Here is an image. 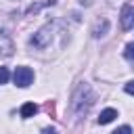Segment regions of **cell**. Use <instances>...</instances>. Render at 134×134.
<instances>
[{
    "label": "cell",
    "instance_id": "cell-9",
    "mask_svg": "<svg viewBox=\"0 0 134 134\" xmlns=\"http://www.w3.org/2000/svg\"><path fill=\"white\" fill-rule=\"evenodd\" d=\"M124 57H126L128 61H132V63H134V42H130V44L126 46V50H124Z\"/></svg>",
    "mask_w": 134,
    "mask_h": 134
},
{
    "label": "cell",
    "instance_id": "cell-2",
    "mask_svg": "<svg viewBox=\"0 0 134 134\" xmlns=\"http://www.w3.org/2000/svg\"><path fill=\"white\" fill-rule=\"evenodd\" d=\"M54 31H57V23H46L44 27H40L34 38H31V46L36 48H46L50 44V40L54 38Z\"/></svg>",
    "mask_w": 134,
    "mask_h": 134
},
{
    "label": "cell",
    "instance_id": "cell-1",
    "mask_svg": "<svg viewBox=\"0 0 134 134\" xmlns=\"http://www.w3.org/2000/svg\"><path fill=\"white\" fill-rule=\"evenodd\" d=\"M92 103H94V92L86 82H82L75 88L73 96H71V113H73V117H84L88 113V109L92 107Z\"/></svg>",
    "mask_w": 134,
    "mask_h": 134
},
{
    "label": "cell",
    "instance_id": "cell-8",
    "mask_svg": "<svg viewBox=\"0 0 134 134\" xmlns=\"http://www.w3.org/2000/svg\"><path fill=\"white\" fill-rule=\"evenodd\" d=\"M107 29H109V21H107V19H103V23H96V25H94L92 36H94V38H103V36L107 34Z\"/></svg>",
    "mask_w": 134,
    "mask_h": 134
},
{
    "label": "cell",
    "instance_id": "cell-4",
    "mask_svg": "<svg viewBox=\"0 0 134 134\" xmlns=\"http://www.w3.org/2000/svg\"><path fill=\"white\" fill-rule=\"evenodd\" d=\"M119 23H121V27H124V29L134 27V6H132V4H124V6H121Z\"/></svg>",
    "mask_w": 134,
    "mask_h": 134
},
{
    "label": "cell",
    "instance_id": "cell-7",
    "mask_svg": "<svg viewBox=\"0 0 134 134\" xmlns=\"http://www.w3.org/2000/svg\"><path fill=\"white\" fill-rule=\"evenodd\" d=\"M36 113H38V105H36V103H25V105L21 107V117H23V119L34 117Z\"/></svg>",
    "mask_w": 134,
    "mask_h": 134
},
{
    "label": "cell",
    "instance_id": "cell-10",
    "mask_svg": "<svg viewBox=\"0 0 134 134\" xmlns=\"http://www.w3.org/2000/svg\"><path fill=\"white\" fill-rule=\"evenodd\" d=\"M8 77H10L8 69H6V67H0V84H6V82H8Z\"/></svg>",
    "mask_w": 134,
    "mask_h": 134
},
{
    "label": "cell",
    "instance_id": "cell-12",
    "mask_svg": "<svg viewBox=\"0 0 134 134\" xmlns=\"http://www.w3.org/2000/svg\"><path fill=\"white\" fill-rule=\"evenodd\" d=\"M124 90H126L128 94H134V80H130V82L124 86Z\"/></svg>",
    "mask_w": 134,
    "mask_h": 134
},
{
    "label": "cell",
    "instance_id": "cell-13",
    "mask_svg": "<svg viewBox=\"0 0 134 134\" xmlns=\"http://www.w3.org/2000/svg\"><path fill=\"white\" fill-rule=\"evenodd\" d=\"M42 134H59V132H57L54 128H44V130H42Z\"/></svg>",
    "mask_w": 134,
    "mask_h": 134
},
{
    "label": "cell",
    "instance_id": "cell-3",
    "mask_svg": "<svg viewBox=\"0 0 134 134\" xmlns=\"http://www.w3.org/2000/svg\"><path fill=\"white\" fill-rule=\"evenodd\" d=\"M13 82H15V86H19V88H27V86L34 82V71H31L29 67H25V65H21V67L15 69Z\"/></svg>",
    "mask_w": 134,
    "mask_h": 134
},
{
    "label": "cell",
    "instance_id": "cell-5",
    "mask_svg": "<svg viewBox=\"0 0 134 134\" xmlns=\"http://www.w3.org/2000/svg\"><path fill=\"white\" fill-rule=\"evenodd\" d=\"M13 40H10V36L8 34H4V31H0V59H4V57H10L13 54Z\"/></svg>",
    "mask_w": 134,
    "mask_h": 134
},
{
    "label": "cell",
    "instance_id": "cell-6",
    "mask_svg": "<svg viewBox=\"0 0 134 134\" xmlns=\"http://www.w3.org/2000/svg\"><path fill=\"white\" fill-rule=\"evenodd\" d=\"M115 117H117V111H115V109H111V107H109V109H103V111H100V115H98V124H100V126L111 124Z\"/></svg>",
    "mask_w": 134,
    "mask_h": 134
},
{
    "label": "cell",
    "instance_id": "cell-11",
    "mask_svg": "<svg viewBox=\"0 0 134 134\" xmlns=\"http://www.w3.org/2000/svg\"><path fill=\"white\" fill-rule=\"evenodd\" d=\"M111 134H132V128H130V126H121V128L113 130Z\"/></svg>",
    "mask_w": 134,
    "mask_h": 134
}]
</instances>
